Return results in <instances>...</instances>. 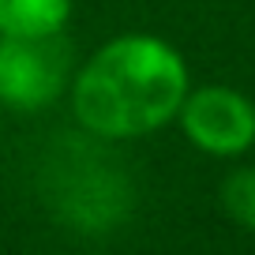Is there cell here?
I'll return each mask as SVG.
<instances>
[{
	"instance_id": "6da1fadb",
	"label": "cell",
	"mask_w": 255,
	"mask_h": 255,
	"mask_svg": "<svg viewBox=\"0 0 255 255\" xmlns=\"http://www.w3.org/2000/svg\"><path fill=\"white\" fill-rule=\"evenodd\" d=\"M191 90L184 53L158 34H117L75 68L68 105L90 139H143L173 124Z\"/></svg>"
},
{
	"instance_id": "7a4b0ae2",
	"label": "cell",
	"mask_w": 255,
	"mask_h": 255,
	"mask_svg": "<svg viewBox=\"0 0 255 255\" xmlns=\"http://www.w3.org/2000/svg\"><path fill=\"white\" fill-rule=\"evenodd\" d=\"M72 49L56 38H0V105L41 113L72 87Z\"/></svg>"
},
{
	"instance_id": "3957f363",
	"label": "cell",
	"mask_w": 255,
	"mask_h": 255,
	"mask_svg": "<svg viewBox=\"0 0 255 255\" xmlns=\"http://www.w3.org/2000/svg\"><path fill=\"white\" fill-rule=\"evenodd\" d=\"M184 139L210 158H240L255 146V102L237 87H191L176 113Z\"/></svg>"
},
{
	"instance_id": "277c9868",
	"label": "cell",
	"mask_w": 255,
	"mask_h": 255,
	"mask_svg": "<svg viewBox=\"0 0 255 255\" xmlns=\"http://www.w3.org/2000/svg\"><path fill=\"white\" fill-rule=\"evenodd\" d=\"M75 0H0V38H56Z\"/></svg>"
},
{
	"instance_id": "5b68a950",
	"label": "cell",
	"mask_w": 255,
	"mask_h": 255,
	"mask_svg": "<svg viewBox=\"0 0 255 255\" xmlns=\"http://www.w3.org/2000/svg\"><path fill=\"white\" fill-rule=\"evenodd\" d=\"M218 203L233 225L255 233V165H240L225 173L222 188H218Z\"/></svg>"
},
{
	"instance_id": "8992f818",
	"label": "cell",
	"mask_w": 255,
	"mask_h": 255,
	"mask_svg": "<svg viewBox=\"0 0 255 255\" xmlns=\"http://www.w3.org/2000/svg\"><path fill=\"white\" fill-rule=\"evenodd\" d=\"M0 128H4V105H0Z\"/></svg>"
}]
</instances>
